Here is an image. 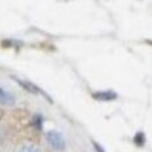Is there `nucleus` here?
I'll return each mask as SVG.
<instances>
[{
	"mask_svg": "<svg viewBox=\"0 0 152 152\" xmlns=\"http://www.w3.org/2000/svg\"><path fill=\"white\" fill-rule=\"evenodd\" d=\"M47 142L49 143V145L56 150V151H63L66 149V140L63 138V136L60 132H57L55 130H52L46 134Z\"/></svg>",
	"mask_w": 152,
	"mask_h": 152,
	"instance_id": "nucleus-1",
	"label": "nucleus"
},
{
	"mask_svg": "<svg viewBox=\"0 0 152 152\" xmlns=\"http://www.w3.org/2000/svg\"><path fill=\"white\" fill-rule=\"evenodd\" d=\"M15 81L19 83L21 87H23V88H25L27 91H29V93H32V94H42V95L46 96V97H47V98H48V99L52 102V99H50L48 96L46 95V94H45V93H43V91H42L40 88H38L37 86H34L33 83H31V82H26V81H20V80H18V78H15Z\"/></svg>",
	"mask_w": 152,
	"mask_h": 152,
	"instance_id": "nucleus-2",
	"label": "nucleus"
},
{
	"mask_svg": "<svg viewBox=\"0 0 152 152\" xmlns=\"http://www.w3.org/2000/svg\"><path fill=\"white\" fill-rule=\"evenodd\" d=\"M93 97L97 101H103V102H109V101H114L117 98V94L114 91H98L94 93Z\"/></svg>",
	"mask_w": 152,
	"mask_h": 152,
	"instance_id": "nucleus-3",
	"label": "nucleus"
},
{
	"mask_svg": "<svg viewBox=\"0 0 152 152\" xmlns=\"http://www.w3.org/2000/svg\"><path fill=\"white\" fill-rule=\"evenodd\" d=\"M0 104H4V105H13L14 104V97L10 93L2 90L1 88H0Z\"/></svg>",
	"mask_w": 152,
	"mask_h": 152,
	"instance_id": "nucleus-4",
	"label": "nucleus"
},
{
	"mask_svg": "<svg viewBox=\"0 0 152 152\" xmlns=\"http://www.w3.org/2000/svg\"><path fill=\"white\" fill-rule=\"evenodd\" d=\"M32 124H33V126H34L35 129L41 130V129H42V116L35 115V116L33 117V119H32Z\"/></svg>",
	"mask_w": 152,
	"mask_h": 152,
	"instance_id": "nucleus-5",
	"label": "nucleus"
},
{
	"mask_svg": "<svg viewBox=\"0 0 152 152\" xmlns=\"http://www.w3.org/2000/svg\"><path fill=\"white\" fill-rule=\"evenodd\" d=\"M134 144L138 145V146H143L144 143H145V136L143 132H138L136 136H134V139H133Z\"/></svg>",
	"mask_w": 152,
	"mask_h": 152,
	"instance_id": "nucleus-6",
	"label": "nucleus"
},
{
	"mask_svg": "<svg viewBox=\"0 0 152 152\" xmlns=\"http://www.w3.org/2000/svg\"><path fill=\"white\" fill-rule=\"evenodd\" d=\"M20 152H42V151L39 148L34 146V145H27V146H23Z\"/></svg>",
	"mask_w": 152,
	"mask_h": 152,
	"instance_id": "nucleus-7",
	"label": "nucleus"
},
{
	"mask_svg": "<svg viewBox=\"0 0 152 152\" xmlns=\"http://www.w3.org/2000/svg\"><path fill=\"white\" fill-rule=\"evenodd\" d=\"M93 145H94V148H95V150H96V152H105L104 151V149L99 145V144H97L96 142H93Z\"/></svg>",
	"mask_w": 152,
	"mask_h": 152,
	"instance_id": "nucleus-8",
	"label": "nucleus"
}]
</instances>
